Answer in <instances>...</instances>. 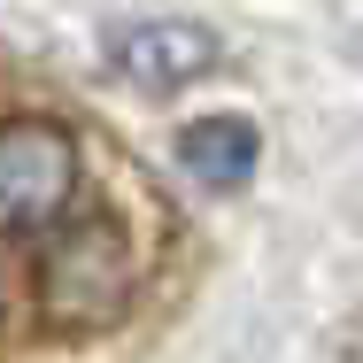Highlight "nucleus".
Masks as SVG:
<instances>
[{
	"label": "nucleus",
	"instance_id": "nucleus-1",
	"mask_svg": "<svg viewBox=\"0 0 363 363\" xmlns=\"http://www.w3.org/2000/svg\"><path fill=\"white\" fill-rule=\"evenodd\" d=\"M132 240L108 217H77V224H47V247H39V301L62 317V325H101L132 301Z\"/></svg>",
	"mask_w": 363,
	"mask_h": 363
},
{
	"label": "nucleus",
	"instance_id": "nucleus-2",
	"mask_svg": "<svg viewBox=\"0 0 363 363\" xmlns=\"http://www.w3.org/2000/svg\"><path fill=\"white\" fill-rule=\"evenodd\" d=\"M77 194V140L55 116L0 124V232H47L70 217Z\"/></svg>",
	"mask_w": 363,
	"mask_h": 363
},
{
	"label": "nucleus",
	"instance_id": "nucleus-3",
	"mask_svg": "<svg viewBox=\"0 0 363 363\" xmlns=\"http://www.w3.org/2000/svg\"><path fill=\"white\" fill-rule=\"evenodd\" d=\"M116 70L132 77L140 93H178L194 77L217 70V31L209 23H186V16H162V23H132L116 39Z\"/></svg>",
	"mask_w": 363,
	"mask_h": 363
},
{
	"label": "nucleus",
	"instance_id": "nucleus-4",
	"mask_svg": "<svg viewBox=\"0 0 363 363\" xmlns=\"http://www.w3.org/2000/svg\"><path fill=\"white\" fill-rule=\"evenodd\" d=\"M178 162H186L201 186L232 194V186H247V178H255L263 140H255V124H247V116H201V124H186V132H178Z\"/></svg>",
	"mask_w": 363,
	"mask_h": 363
}]
</instances>
